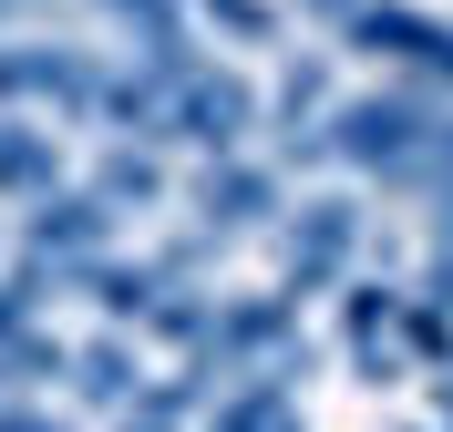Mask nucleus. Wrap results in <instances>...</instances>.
I'll return each instance as SVG.
<instances>
[{
    "label": "nucleus",
    "mask_w": 453,
    "mask_h": 432,
    "mask_svg": "<svg viewBox=\"0 0 453 432\" xmlns=\"http://www.w3.org/2000/svg\"><path fill=\"white\" fill-rule=\"evenodd\" d=\"M186 371H206V381L299 371V299L288 288H226V299H206V330L186 350Z\"/></svg>",
    "instance_id": "f257e3e1"
},
{
    "label": "nucleus",
    "mask_w": 453,
    "mask_h": 432,
    "mask_svg": "<svg viewBox=\"0 0 453 432\" xmlns=\"http://www.w3.org/2000/svg\"><path fill=\"white\" fill-rule=\"evenodd\" d=\"M257 83L237 72V62H186L175 72V93H165V114H155V144H186V155H237V144L257 134Z\"/></svg>",
    "instance_id": "f03ea898"
},
{
    "label": "nucleus",
    "mask_w": 453,
    "mask_h": 432,
    "mask_svg": "<svg viewBox=\"0 0 453 432\" xmlns=\"http://www.w3.org/2000/svg\"><path fill=\"white\" fill-rule=\"evenodd\" d=\"M361 247H371V216H361V196H299V216L279 227V288L288 299H330L350 268H361Z\"/></svg>",
    "instance_id": "7ed1b4c3"
},
{
    "label": "nucleus",
    "mask_w": 453,
    "mask_h": 432,
    "mask_svg": "<svg viewBox=\"0 0 453 432\" xmlns=\"http://www.w3.org/2000/svg\"><path fill=\"white\" fill-rule=\"evenodd\" d=\"M31 103H52L62 124H93L104 62L73 42H42V31H0V114H31Z\"/></svg>",
    "instance_id": "20e7f679"
},
{
    "label": "nucleus",
    "mask_w": 453,
    "mask_h": 432,
    "mask_svg": "<svg viewBox=\"0 0 453 432\" xmlns=\"http://www.w3.org/2000/svg\"><path fill=\"white\" fill-rule=\"evenodd\" d=\"M340 42L371 62H392V83H423V93H453V21L443 11H412V0H361Z\"/></svg>",
    "instance_id": "39448f33"
},
{
    "label": "nucleus",
    "mask_w": 453,
    "mask_h": 432,
    "mask_svg": "<svg viewBox=\"0 0 453 432\" xmlns=\"http://www.w3.org/2000/svg\"><path fill=\"white\" fill-rule=\"evenodd\" d=\"M113 247V206L93 196V186H52V196H31L21 216V258H42L52 278H73L83 258H104Z\"/></svg>",
    "instance_id": "423d86ee"
},
{
    "label": "nucleus",
    "mask_w": 453,
    "mask_h": 432,
    "mask_svg": "<svg viewBox=\"0 0 453 432\" xmlns=\"http://www.w3.org/2000/svg\"><path fill=\"white\" fill-rule=\"evenodd\" d=\"M186 268H196V247H175V258H83V268H73V288H83L113 330H144V319H155V299H165Z\"/></svg>",
    "instance_id": "0eeeda50"
},
{
    "label": "nucleus",
    "mask_w": 453,
    "mask_h": 432,
    "mask_svg": "<svg viewBox=\"0 0 453 432\" xmlns=\"http://www.w3.org/2000/svg\"><path fill=\"white\" fill-rule=\"evenodd\" d=\"M279 216V165H248V155H206L196 175V227L206 237H248Z\"/></svg>",
    "instance_id": "6e6552de"
},
{
    "label": "nucleus",
    "mask_w": 453,
    "mask_h": 432,
    "mask_svg": "<svg viewBox=\"0 0 453 432\" xmlns=\"http://www.w3.org/2000/svg\"><path fill=\"white\" fill-rule=\"evenodd\" d=\"M340 350L361 360V381H402V278L340 288Z\"/></svg>",
    "instance_id": "1a4fd4ad"
},
{
    "label": "nucleus",
    "mask_w": 453,
    "mask_h": 432,
    "mask_svg": "<svg viewBox=\"0 0 453 432\" xmlns=\"http://www.w3.org/2000/svg\"><path fill=\"white\" fill-rule=\"evenodd\" d=\"M196 432H310L299 371H248V381H226V391H206V422Z\"/></svg>",
    "instance_id": "9d476101"
},
{
    "label": "nucleus",
    "mask_w": 453,
    "mask_h": 432,
    "mask_svg": "<svg viewBox=\"0 0 453 432\" xmlns=\"http://www.w3.org/2000/svg\"><path fill=\"white\" fill-rule=\"evenodd\" d=\"M62 186V134L42 114H0V196L31 206V196H52Z\"/></svg>",
    "instance_id": "9b49d317"
},
{
    "label": "nucleus",
    "mask_w": 453,
    "mask_h": 432,
    "mask_svg": "<svg viewBox=\"0 0 453 432\" xmlns=\"http://www.w3.org/2000/svg\"><path fill=\"white\" fill-rule=\"evenodd\" d=\"M165 186H175V175H165V155H155V144H134V134L113 144V155H104V175H93V196H104L113 216H124V206H165Z\"/></svg>",
    "instance_id": "f8f14e48"
},
{
    "label": "nucleus",
    "mask_w": 453,
    "mask_h": 432,
    "mask_svg": "<svg viewBox=\"0 0 453 432\" xmlns=\"http://www.w3.org/2000/svg\"><path fill=\"white\" fill-rule=\"evenodd\" d=\"M62 381H73V402H93V412H124L144 371H134V350H124V340H83Z\"/></svg>",
    "instance_id": "ddd939ff"
},
{
    "label": "nucleus",
    "mask_w": 453,
    "mask_h": 432,
    "mask_svg": "<svg viewBox=\"0 0 453 432\" xmlns=\"http://www.w3.org/2000/svg\"><path fill=\"white\" fill-rule=\"evenodd\" d=\"M186 11H196L206 31H217V42H237V52H257V42H279V0H186Z\"/></svg>",
    "instance_id": "4468645a"
},
{
    "label": "nucleus",
    "mask_w": 453,
    "mask_h": 432,
    "mask_svg": "<svg viewBox=\"0 0 453 432\" xmlns=\"http://www.w3.org/2000/svg\"><path fill=\"white\" fill-rule=\"evenodd\" d=\"M42 299H52V268H42V258L0 268V350L21 340V330H42Z\"/></svg>",
    "instance_id": "2eb2a0df"
},
{
    "label": "nucleus",
    "mask_w": 453,
    "mask_h": 432,
    "mask_svg": "<svg viewBox=\"0 0 453 432\" xmlns=\"http://www.w3.org/2000/svg\"><path fill=\"white\" fill-rule=\"evenodd\" d=\"M93 11L134 31V52L144 42H186V0H93Z\"/></svg>",
    "instance_id": "dca6fc26"
},
{
    "label": "nucleus",
    "mask_w": 453,
    "mask_h": 432,
    "mask_svg": "<svg viewBox=\"0 0 453 432\" xmlns=\"http://www.w3.org/2000/svg\"><path fill=\"white\" fill-rule=\"evenodd\" d=\"M392 186H402V196H443V186H453V103H443V134H433L423 155L392 175Z\"/></svg>",
    "instance_id": "f3484780"
},
{
    "label": "nucleus",
    "mask_w": 453,
    "mask_h": 432,
    "mask_svg": "<svg viewBox=\"0 0 453 432\" xmlns=\"http://www.w3.org/2000/svg\"><path fill=\"white\" fill-rule=\"evenodd\" d=\"M0 432H73L62 412H31V402H0Z\"/></svg>",
    "instance_id": "a211bd4d"
},
{
    "label": "nucleus",
    "mask_w": 453,
    "mask_h": 432,
    "mask_svg": "<svg viewBox=\"0 0 453 432\" xmlns=\"http://www.w3.org/2000/svg\"><path fill=\"white\" fill-rule=\"evenodd\" d=\"M350 11H361V0H299V21H319V31H340Z\"/></svg>",
    "instance_id": "6ab92c4d"
},
{
    "label": "nucleus",
    "mask_w": 453,
    "mask_h": 432,
    "mask_svg": "<svg viewBox=\"0 0 453 432\" xmlns=\"http://www.w3.org/2000/svg\"><path fill=\"white\" fill-rule=\"evenodd\" d=\"M433 247H443V258H453V186H443V196H433Z\"/></svg>",
    "instance_id": "aec40b11"
},
{
    "label": "nucleus",
    "mask_w": 453,
    "mask_h": 432,
    "mask_svg": "<svg viewBox=\"0 0 453 432\" xmlns=\"http://www.w3.org/2000/svg\"><path fill=\"white\" fill-rule=\"evenodd\" d=\"M113 432H175V422H144V412H113Z\"/></svg>",
    "instance_id": "412c9836"
},
{
    "label": "nucleus",
    "mask_w": 453,
    "mask_h": 432,
    "mask_svg": "<svg viewBox=\"0 0 453 432\" xmlns=\"http://www.w3.org/2000/svg\"><path fill=\"white\" fill-rule=\"evenodd\" d=\"M21 11H31V0H0V31H11V21H21Z\"/></svg>",
    "instance_id": "4be33fe9"
}]
</instances>
